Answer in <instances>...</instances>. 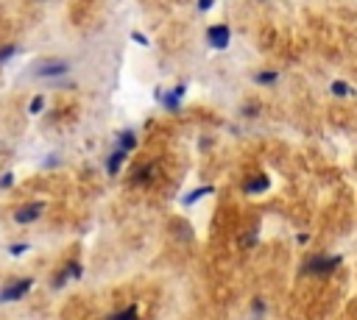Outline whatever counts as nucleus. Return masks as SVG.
<instances>
[{
	"label": "nucleus",
	"mask_w": 357,
	"mask_h": 320,
	"mask_svg": "<svg viewBox=\"0 0 357 320\" xmlns=\"http://www.w3.org/2000/svg\"><path fill=\"white\" fill-rule=\"evenodd\" d=\"M67 73H70V64L62 62V59H45L34 67L37 78H59V75H67Z\"/></svg>",
	"instance_id": "1"
},
{
	"label": "nucleus",
	"mask_w": 357,
	"mask_h": 320,
	"mask_svg": "<svg viewBox=\"0 0 357 320\" xmlns=\"http://www.w3.org/2000/svg\"><path fill=\"white\" fill-rule=\"evenodd\" d=\"M338 265H341V256H313L307 259L304 273H332Z\"/></svg>",
	"instance_id": "2"
},
{
	"label": "nucleus",
	"mask_w": 357,
	"mask_h": 320,
	"mask_svg": "<svg viewBox=\"0 0 357 320\" xmlns=\"http://www.w3.org/2000/svg\"><path fill=\"white\" fill-rule=\"evenodd\" d=\"M184 92H187V86L178 84V86H173V90H168L165 95L157 90V98H162V106H165L168 111H178V109H182V98H184Z\"/></svg>",
	"instance_id": "3"
},
{
	"label": "nucleus",
	"mask_w": 357,
	"mask_h": 320,
	"mask_svg": "<svg viewBox=\"0 0 357 320\" xmlns=\"http://www.w3.org/2000/svg\"><path fill=\"white\" fill-rule=\"evenodd\" d=\"M31 287H34V278H20V281L9 284L6 289H0V301H17V298H22Z\"/></svg>",
	"instance_id": "4"
},
{
	"label": "nucleus",
	"mask_w": 357,
	"mask_h": 320,
	"mask_svg": "<svg viewBox=\"0 0 357 320\" xmlns=\"http://www.w3.org/2000/svg\"><path fill=\"white\" fill-rule=\"evenodd\" d=\"M229 25H212L210 31H207V42H210L215 50H223V47H229Z\"/></svg>",
	"instance_id": "5"
},
{
	"label": "nucleus",
	"mask_w": 357,
	"mask_h": 320,
	"mask_svg": "<svg viewBox=\"0 0 357 320\" xmlns=\"http://www.w3.org/2000/svg\"><path fill=\"white\" fill-rule=\"evenodd\" d=\"M42 209H45L42 203H26L22 209H17L14 220H17V223H22V226H26V223H34L39 215H42Z\"/></svg>",
	"instance_id": "6"
},
{
	"label": "nucleus",
	"mask_w": 357,
	"mask_h": 320,
	"mask_svg": "<svg viewBox=\"0 0 357 320\" xmlns=\"http://www.w3.org/2000/svg\"><path fill=\"white\" fill-rule=\"evenodd\" d=\"M268 187H271V179H268V176H257V179H251L246 184V192L248 195H260V192H265Z\"/></svg>",
	"instance_id": "7"
},
{
	"label": "nucleus",
	"mask_w": 357,
	"mask_h": 320,
	"mask_svg": "<svg viewBox=\"0 0 357 320\" xmlns=\"http://www.w3.org/2000/svg\"><path fill=\"white\" fill-rule=\"evenodd\" d=\"M123 159H126V151L115 148V153L106 159V170H109V176H117V170H120V162H123Z\"/></svg>",
	"instance_id": "8"
},
{
	"label": "nucleus",
	"mask_w": 357,
	"mask_h": 320,
	"mask_svg": "<svg viewBox=\"0 0 357 320\" xmlns=\"http://www.w3.org/2000/svg\"><path fill=\"white\" fill-rule=\"evenodd\" d=\"M117 148H120V151H134L137 148V137H134V131H123L120 137H117Z\"/></svg>",
	"instance_id": "9"
},
{
	"label": "nucleus",
	"mask_w": 357,
	"mask_h": 320,
	"mask_svg": "<svg viewBox=\"0 0 357 320\" xmlns=\"http://www.w3.org/2000/svg\"><path fill=\"white\" fill-rule=\"evenodd\" d=\"M254 81H257V84L271 86V84H276V81H279V73H273V70H265V73H257V75H254Z\"/></svg>",
	"instance_id": "10"
},
{
	"label": "nucleus",
	"mask_w": 357,
	"mask_h": 320,
	"mask_svg": "<svg viewBox=\"0 0 357 320\" xmlns=\"http://www.w3.org/2000/svg\"><path fill=\"white\" fill-rule=\"evenodd\" d=\"M212 192V187H198V189H193V192H190V195H184V203H195V200H201V198H204V195H210Z\"/></svg>",
	"instance_id": "11"
},
{
	"label": "nucleus",
	"mask_w": 357,
	"mask_h": 320,
	"mask_svg": "<svg viewBox=\"0 0 357 320\" xmlns=\"http://www.w3.org/2000/svg\"><path fill=\"white\" fill-rule=\"evenodd\" d=\"M137 312H140V309H137V304H132V306H126V309H123V312H117V315H112L109 320H137Z\"/></svg>",
	"instance_id": "12"
},
{
	"label": "nucleus",
	"mask_w": 357,
	"mask_h": 320,
	"mask_svg": "<svg viewBox=\"0 0 357 320\" xmlns=\"http://www.w3.org/2000/svg\"><path fill=\"white\" fill-rule=\"evenodd\" d=\"M14 53H17V45H3V47H0V67H3Z\"/></svg>",
	"instance_id": "13"
},
{
	"label": "nucleus",
	"mask_w": 357,
	"mask_h": 320,
	"mask_svg": "<svg viewBox=\"0 0 357 320\" xmlns=\"http://www.w3.org/2000/svg\"><path fill=\"white\" fill-rule=\"evenodd\" d=\"M332 92H335L338 98H346V95L352 92V90H349V86L343 84V81H335V84H332Z\"/></svg>",
	"instance_id": "14"
},
{
	"label": "nucleus",
	"mask_w": 357,
	"mask_h": 320,
	"mask_svg": "<svg viewBox=\"0 0 357 320\" xmlns=\"http://www.w3.org/2000/svg\"><path fill=\"white\" fill-rule=\"evenodd\" d=\"M42 106H45V100L37 95V98H34L31 103H28V111H31V114H39V111H42Z\"/></svg>",
	"instance_id": "15"
},
{
	"label": "nucleus",
	"mask_w": 357,
	"mask_h": 320,
	"mask_svg": "<svg viewBox=\"0 0 357 320\" xmlns=\"http://www.w3.org/2000/svg\"><path fill=\"white\" fill-rule=\"evenodd\" d=\"M64 270L70 273V278H81V265H79V262H70Z\"/></svg>",
	"instance_id": "16"
},
{
	"label": "nucleus",
	"mask_w": 357,
	"mask_h": 320,
	"mask_svg": "<svg viewBox=\"0 0 357 320\" xmlns=\"http://www.w3.org/2000/svg\"><path fill=\"white\" fill-rule=\"evenodd\" d=\"M28 251V245H11V253H14V256H20V253H26Z\"/></svg>",
	"instance_id": "17"
},
{
	"label": "nucleus",
	"mask_w": 357,
	"mask_h": 320,
	"mask_svg": "<svg viewBox=\"0 0 357 320\" xmlns=\"http://www.w3.org/2000/svg\"><path fill=\"white\" fill-rule=\"evenodd\" d=\"M212 9V0H198V11H210Z\"/></svg>",
	"instance_id": "18"
},
{
	"label": "nucleus",
	"mask_w": 357,
	"mask_h": 320,
	"mask_svg": "<svg viewBox=\"0 0 357 320\" xmlns=\"http://www.w3.org/2000/svg\"><path fill=\"white\" fill-rule=\"evenodd\" d=\"M132 37H134V42H137V45H148V39H145V37H142V34H137V31H134V34H132Z\"/></svg>",
	"instance_id": "19"
},
{
	"label": "nucleus",
	"mask_w": 357,
	"mask_h": 320,
	"mask_svg": "<svg viewBox=\"0 0 357 320\" xmlns=\"http://www.w3.org/2000/svg\"><path fill=\"white\" fill-rule=\"evenodd\" d=\"M11 181H14V179H11V173H6V176H3V179H0V187H9V184H11Z\"/></svg>",
	"instance_id": "20"
}]
</instances>
